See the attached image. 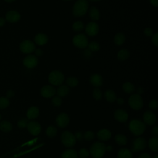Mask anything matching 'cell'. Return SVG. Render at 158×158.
Wrapping results in <instances>:
<instances>
[{"mask_svg":"<svg viewBox=\"0 0 158 158\" xmlns=\"http://www.w3.org/2000/svg\"><path fill=\"white\" fill-rule=\"evenodd\" d=\"M117 57L118 60L121 61H124L129 58L130 52L126 49H122L118 52Z\"/></svg>","mask_w":158,"mask_h":158,"instance_id":"4316f807","label":"cell"},{"mask_svg":"<svg viewBox=\"0 0 158 158\" xmlns=\"http://www.w3.org/2000/svg\"><path fill=\"white\" fill-rule=\"evenodd\" d=\"M115 142L121 146L125 145L127 143V139L125 136L122 134H118L115 136Z\"/></svg>","mask_w":158,"mask_h":158,"instance_id":"1f68e13d","label":"cell"},{"mask_svg":"<svg viewBox=\"0 0 158 158\" xmlns=\"http://www.w3.org/2000/svg\"><path fill=\"white\" fill-rule=\"evenodd\" d=\"M149 147L153 152L158 151V138L157 136H153L149 140Z\"/></svg>","mask_w":158,"mask_h":158,"instance_id":"d4e9b609","label":"cell"},{"mask_svg":"<svg viewBox=\"0 0 158 158\" xmlns=\"http://www.w3.org/2000/svg\"><path fill=\"white\" fill-rule=\"evenodd\" d=\"M39 109L36 106H32L28 108L27 111V117L28 119L32 120L37 118L39 115Z\"/></svg>","mask_w":158,"mask_h":158,"instance_id":"44dd1931","label":"cell"},{"mask_svg":"<svg viewBox=\"0 0 158 158\" xmlns=\"http://www.w3.org/2000/svg\"><path fill=\"white\" fill-rule=\"evenodd\" d=\"M111 137V133L107 129L100 130L97 133V138L101 141H107Z\"/></svg>","mask_w":158,"mask_h":158,"instance_id":"d6986e66","label":"cell"},{"mask_svg":"<svg viewBox=\"0 0 158 158\" xmlns=\"http://www.w3.org/2000/svg\"><path fill=\"white\" fill-rule=\"evenodd\" d=\"M51 101L52 105L56 107H59L62 104V99L58 96H54Z\"/></svg>","mask_w":158,"mask_h":158,"instance_id":"f35d334b","label":"cell"},{"mask_svg":"<svg viewBox=\"0 0 158 158\" xmlns=\"http://www.w3.org/2000/svg\"><path fill=\"white\" fill-rule=\"evenodd\" d=\"M1 119V114H0V120Z\"/></svg>","mask_w":158,"mask_h":158,"instance_id":"680465c9","label":"cell"},{"mask_svg":"<svg viewBox=\"0 0 158 158\" xmlns=\"http://www.w3.org/2000/svg\"><path fill=\"white\" fill-rule=\"evenodd\" d=\"M85 32L89 36H96L99 32V26L94 22H89L85 27Z\"/></svg>","mask_w":158,"mask_h":158,"instance_id":"5bb4252c","label":"cell"},{"mask_svg":"<svg viewBox=\"0 0 158 158\" xmlns=\"http://www.w3.org/2000/svg\"><path fill=\"white\" fill-rule=\"evenodd\" d=\"M116 100H117V103H118V104L122 105V104H123L124 103V99H123V98H118Z\"/></svg>","mask_w":158,"mask_h":158,"instance_id":"db71d44e","label":"cell"},{"mask_svg":"<svg viewBox=\"0 0 158 158\" xmlns=\"http://www.w3.org/2000/svg\"><path fill=\"white\" fill-rule=\"evenodd\" d=\"M14 94H15L14 91L10 89V90L7 91V93H6V98H7L8 99L10 98H12L14 96Z\"/></svg>","mask_w":158,"mask_h":158,"instance_id":"7dc6e473","label":"cell"},{"mask_svg":"<svg viewBox=\"0 0 158 158\" xmlns=\"http://www.w3.org/2000/svg\"><path fill=\"white\" fill-rule=\"evenodd\" d=\"M27 129L30 133L33 136L38 135L41 131V127L40 124L35 121H30L27 124Z\"/></svg>","mask_w":158,"mask_h":158,"instance_id":"8fae6325","label":"cell"},{"mask_svg":"<svg viewBox=\"0 0 158 158\" xmlns=\"http://www.w3.org/2000/svg\"><path fill=\"white\" fill-rule=\"evenodd\" d=\"M6 2H9V3H10V2H12L14 1H15V0H4Z\"/></svg>","mask_w":158,"mask_h":158,"instance_id":"11a10c76","label":"cell"},{"mask_svg":"<svg viewBox=\"0 0 158 158\" xmlns=\"http://www.w3.org/2000/svg\"><path fill=\"white\" fill-rule=\"evenodd\" d=\"M146 141L144 138L139 137L136 138L133 142L132 151L134 152L144 150L146 147Z\"/></svg>","mask_w":158,"mask_h":158,"instance_id":"9c48e42d","label":"cell"},{"mask_svg":"<svg viewBox=\"0 0 158 158\" xmlns=\"http://www.w3.org/2000/svg\"><path fill=\"white\" fill-rule=\"evenodd\" d=\"M114 117L120 122H125L127 120L128 115L125 110L123 109H117L114 112Z\"/></svg>","mask_w":158,"mask_h":158,"instance_id":"ac0fdd59","label":"cell"},{"mask_svg":"<svg viewBox=\"0 0 158 158\" xmlns=\"http://www.w3.org/2000/svg\"><path fill=\"white\" fill-rule=\"evenodd\" d=\"M88 7L89 3L87 0H77L73 6V15L75 17L83 16L87 12Z\"/></svg>","mask_w":158,"mask_h":158,"instance_id":"6da1fadb","label":"cell"},{"mask_svg":"<svg viewBox=\"0 0 158 158\" xmlns=\"http://www.w3.org/2000/svg\"><path fill=\"white\" fill-rule=\"evenodd\" d=\"M130 106L134 110H139L143 106V102L141 96L138 94L131 95L128 99Z\"/></svg>","mask_w":158,"mask_h":158,"instance_id":"52a82bcc","label":"cell"},{"mask_svg":"<svg viewBox=\"0 0 158 158\" xmlns=\"http://www.w3.org/2000/svg\"><path fill=\"white\" fill-rule=\"evenodd\" d=\"M35 55L36 56H41L42 55H43V51L41 49H40V48H38V49H35Z\"/></svg>","mask_w":158,"mask_h":158,"instance_id":"681fc988","label":"cell"},{"mask_svg":"<svg viewBox=\"0 0 158 158\" xmlns=\"http://www.w3.org/2000/svg\"><path fill=\"white\" fill-rule=\"evenodd\" d=\"M6 22V20L5 18L0 17V27H3L5 25Z\"/></svg>","mask_w":158,"mask_h":158,"instance_id":"816d5d0a","label":"cell"},{"mask_svg":"<svg viewBox=\"0 0 158 158\" xmlns=\"http://www.w3.org/2000/svg\"><path fill=\"white\" fill-rule=\"evenodd\" d=\"M152 134L154 136H157V135H158V127L157 126H155L153 127V128L152 130Z\"/></svg>","mask_w":158,"mask_h":158,"instance_id":"c3c4849f","label":"cell"},{"mask_svg":"<svg viewBox=\"0 0 158 158\" xmlns=\"http://www.w3.org/2000/svg\"><path fill=\"white\" fill-rule=\"evenodd\" d=\"M117 158H132V153L127 148H122L117 153Z\"/></svg>","mask_w":158,"mask_h":158,"instance_id":"cb8c5ba5","label":"cell"},{"mask_svg":"<svg viewBox=\"0 0 158 158\" xmlns=\"http://www.w3.org/2000/svg\"><path fill=\"white\" fill-rule=\"evenodd\" d=\"M28 123V122L27 119L22 118V119H20V120H19V122H17V126L19 128H20L21 129L25 128V127H27Z\"/></svg>","mask_w":158,"mask_h":158,"instance_id":"60d3db41","label":"cell"},{"mask_svg":"<svg viewBox=\"0 0 158 158\" xmlns=\"http://www.w3.org/2000/svg\"><path fill=\"white\" fill-rule=\"evenodd\" d=\"M79 156L80 158H86L89 156V152L85 148H81L79 151Z\"/></svg>","mask_w":158,"mask_h":158,"instance_id":"b9f144b4","label":"cell"},{"mask_svg":"<svg viewBox=\"0 0 158 158\" xmlns=\"http://www.w3.org/2000/svg\"><path fill=\"white\" fill-rule=\"evenodd\" d=\"M104 97L107 101L109 102H113L117 99V96L115 92L111 89H107L105 91Z\"/></svg>","mask_w":158,"mask_h":158,"instance_id":"603a6c76","label":"cell"},{"mask_svg":"<svg viewBox=\"0 0 158 158\" xmlns=\"http://www.w3.org/2000/svg\"><path fill=\"white\" fill-rule=\"evenodd\" d=\"M151 37H152L151 40H152V44L155 46H158V33H156L153 34Z\"/></svg>","mask_w":158,"mask_h":158,"instance_id":"ee69618b","label":"cell"},{"mask_svg":"<svg viewBox=\"0 0 158 158\" xmlns=\"http://www.w3.org/2000/svg\"><path fill=\"white\" fill-rule=\"evenodd\" d=\"M149 107L151 109L156 110L158 107V102L157 100L152 99L149 103Z\"/></svg>","mask_w":158,"mask_h":158,"instance_id":"7bdbcfd3","label":"cell"},{"mask_svg":"<svg viewBox=\"0 0 158 158\" xmlns=\"http://www.w3.org/2000/svg\"><path fill=\"white\" fill-rule=\"evenodd\" d=\"M12 129L11 123L7 120L2 121L0 123V130L4 132H9Z\"/></svg>","mask_w":158,"mask_h":158,"instance_id":"f1b7e54d","label":"cell"},{"mask_svg":"<svg viewBox=\"0 0 158 158\" xmlns=\"http://www.w3.org/2000/svg\"><path fill=\"white\" fill-rule=\"evenodd\" d=\"M35 43L30 40H24L20 44V50L22 52L26 54H30L35 51Z\"/></svg>","mask_w":158,"mask_h":158,"instance_id":"ba28073f","label":"cell"},{"mask_svg":"<svg viewBox=\"0 0 158 158\" xmlns=\"http://www.w3.org/2000/svg\"><path fill=\"white\" fill-rule=\"evenodd\" d=\"M156 115L155 114L150 110H148L144 112L143 115L144 123L148 125H152L156 122Z\"/></svg>","mask_w":158,"mask_h":158,"instance_id":"2e32d148","label":"cell"},{"mask_svg":"<svg viewBox=\"0 0 158 158\" xmlns=\"http://www.w3.org/2000/svg\"><path fill=\"white\" fill-rule=\"evenodd\" d=\"M57 130L54 126L48 127L46 130V134L49 138H52L55 136L57 134Z\"/></svg>","mask_w":158,"mask_h":158,"instance_id":"e575fe53","label":"cell"},{"mask_svg":"<svg viewBox=\"0 0 158 158\" xmlns=\"http://www.w3.org/2000/svg\"><path fill=\"white\" fill-rule=\"evenodd\" d=\"M9 105V100L6 97L0 98V109H4Z\"/></svg>","mask_w":158,"mask_h":158,"instance_id":"8d00e7d4","label":"cell"},{"mask_svg":"<svg viewBox=\"0 0 158 158\" xmlns=\"http://www.w3.org/2000/svg\"><path fill=\"white\" fill-rule=\"evenodd\" d=\"M63 1H71V0H63Z\"/></svg>","mask_w":158,"mask_h":158,"instance_id":"91938a15","label":"cell"},{"mask_svg":"<svg viewBox=\"0 0 158 158\" xmlns=\"http://www.w3.org/2000/svg\"><path fill=\"white\" fill-rule=\"evenodd\" d=\"M21 15L20 13L15 10H11L8 11L5 16V19L6 21L10 23H15L20 20Z\"/></svg>","mask_w":158,"mask_h":158,"instance_id":"4fadbf2b","label":"cell"},{"mask_svg":"<svg viewBox=\"0 0 158 158\" xmlns=\"http://www.w3.org/2000/svg\"><path fill=\"white\" fill-rule=\"evenodd\" d=\"M60 139L62 144L68 148L73 147L76 143V139L74 135L68 131H65L62 133Z\"/></svg>","mask_w":158,"mask_h":158,"instance_id":"5b68a950","label":"cell"},{"mask_svg":"<svg viewBox=\"0 0 158 158\" xmlns=\"http://www.w3.org/2000/svg\"><path fill=\"white\" fill-rule=\"evenodd\" d=\"M84 24L81 21H76L72 25V30L75 32L81 31L84 29Z\"/></svg>","mask_w":158,"mask_h":158,"instance_id":"836d02e7","label":"cell"},{"mask_svg":"<svg viewBox=\"0 0 158 158\" xmlns=\"http://www.w3.org/2000/svg\"><path fill=\"white\" fill-rule=\"evenodd\" d=\"M129 129L135 136L142 135L146 129L145 123L139 120H132L129 123Z\"/></svg>","mask_w":158,"mask_h":158,"instance_id":"7a4b0ae2","label":"cell"},{"mask_svg":"<svg viewBox=\"0 0 158 158\" xmlns=\"http://www.w3.org/2000/svg\"><path fill=\"white\" fill-rule=\"evenodd\" d=\"M125 41V36L122 33H117L114 38V43L117 46H120L124 43Z\"/></svg>","mask_w":158,"mask_h":158,"instance_id":"f546056e","label":"cell"},{"mask_svg":"<svg viewBox=\"0 0 158 158\" xmlns=\"http://www.w3.org/2000/svg\"><path fill=\"white\" fill-rule=\"evenodd\" d=\"M91 1H101V0H89Z\"/></svg>","mask_w":158,"mask_h":158,"instance_id":"9f6ffc18","label":"cell"},{"mask_svg":"<svg viewBox=\"0 0 158 158\" xmlns=\"http://www.w3.org/2000/svg\"><path fill=\"white\" fill-rule=\"evenodd\" d=\"M69 88L67 85H60L56 90V93L59 97L66 96L69 93Z\"/></svg>","mask_w":158,"mask_h":158,"instance_id":"7402d4cb","label":"cell"},{"mask_svg":"<svg viewBox=\"0 0 158 158\" xmlns=\"http://www.w3.org/2000/svg\"><path fill=\"white\" fill-rule=\"evenodd\" d=\"M38 63V59L35 55L29 54L26 56L23 60V65L28 69L35 68Z\"/></svg>","mask_w":158,"mask_h":158,"instance_id":"30bf717a","label":"cell"},{"mask_svg":"<svg viewBox=\"0 0 158 158\" xmlns=\"http://www.w3.org/2000/svg\"><path fill=\"white\" fill-rule=\"evenodd\" d=\"M138 158H151V156L148 153L144 152V153L141 154Z\"/></svg>","mask_w":158,"mask_h":158,"instance_id":"f907efd6","label":"cell"},{"mask_svg":"<svg viewBox=\"0 0 158 158\" xmlns=\"http://www.w3.org/2000/svg\"><path fill=\"white\" fill-rule=\"evenodd\" d=\"M69 122V117L65 113H61L59 114L56 118V123L60 128L65 127Z\"/></svg>","mask_w":158,"mask_h":158,"instance_id":"9a60e30c","label":"cell"},{"mask_svg":"<svg viewBox=\"0 0 158 158\" xmlns=\"http://www.w3.org/2000/svg\"><path fill=\"white\" fill-rule=\"evenodd\" d=\"M144 33L146 36L151 37L153 35V31L151 28H146L144 30Z\"/></svg>","mask_w":158,"mask_h":158,"instance_id":"f6af8a7d","label":"cell"},{"mask_svg":"<svg viewBox=\"0 0 158 158\" xmlns=\"http://www.w3.org/2000/svg\"><path fill=\"white\" fill-rule=\"evenodd\" d=\"M90 83L96 88H99L103 84V80L102 77L101 75L98 73H94L89 78Z\"/></svg>","mask_w":158,"mask_h":158,"instance_id":"e0dca14e","label":"cell"},{"mask_svg":"<svg viewBox=\"0 0 158 158\" xmlns=\"http://www.w3.org/2000/svg\"><path fill=\"white\" fill-rule=\"evenodd\" d=\"M102 94L99 88H95L93 91V97L96 100H100L102 98Z\"/></svg>","mask_w":158,"mask_h":158,"instance_id":"74e56055","label":"cell"},{"mask_svg":"<svg viewBox=\"0 0 158 158\" xmlns=\"http://www.w3.org/2000/svg\"><path fill=\"white\" fill-rule=\"evenodd\" d=\"M122 89L127 93H131L135 91V86L131 83L127 81L123 84Z\"/></svg>","mask_w":158,"mask_h":158,"instance_id":"4dcf8cb0","label":"cell"},{"mask_svg":"<svg viewBox=\"0 0 158 158\" xmlns=\"http://www.w3.org/2000/svg\"><path fill=\"white\" fill-rule=\"evenodd\" d=\"M48 81L52 85L60 86L64 81V75L59 70H53L49 74Z\"/></svg>","mask_w":158,"mask_h":158,"instance_id":"277c9868","label":"cell"},{"mask_svg":"<svg viewBox=\"0 0 158 158\" xmlns=\"http://www.w3.org/2000/svg\"><path fill=\"white\" fill-rule=\"evenodd\" d=\"M87 47L91 51H93V52L98 51L100 49V45L96 41H91L89 43H88Z\"/></svg>","mask_w":158,"mask_h":158,"instance_id":"d590c367","label":"cell"},{"mask_svg":"<svg viewBox=\"0 0 158 158\" xmlns=\"http://www.w3.org/2000/svg\"><path fill=\"white\" fill-rule=\"evenodd\" d=\"M62 158H77V152L72 149H67L61 155Z\"/></svg>","mask_w":158,"mask_h":158,"instance_id":"83f0119b","label":"cell"},{"mask_svg":"<svg viewBox=\"0 0 158 158\" xmlns=\"http://www.w3.org/2000/svg\"><path fill=\"white\" fill-rule=\"evenodd\" d=\"M56 93V90L51 85H45L43 86L40 90L41 96L45 98H52Z\"/></svg>","mask_w":158,"mask_h":158,"instance_id":"7c38bea8","label":"cell"},{"mask_svg":"<svg viewBox=\"0 0 158 158\" xmlns=\"http://www.w3.org/2000/svg\"><path fill=\"white\" fill-rule=\"evenodd\" d=\"M89 15L90 18L94 21L98 20L100 18V13L99 10L96 7H94V6L90 8Z\"/></svg>","mask_w":158,"mask_h":158,"instance_id":"484cf974","label":"cell"},{"mask_svg":"<svg viewBox=\"0 0 158 158\" xmlns=\"http://www.w3.org/2000/svg\"><path fill=\"white\" fill-rule=\"evenodd\" d=\"M150 2L153 6L156 7L158 6V0H150Z\"/></svg>","mask_w":158,"mask_h":158,"instance_id":"f5cc1de1","label":"cell"},{"mask_svg":"<svg viewBox=\"0 0 158 158\" xmlns=\"http://www.w3.org/2000/svg\"><path fill=\"white\" fill-rule=\"evenodd\" d=\"M65 82L67 86H70L72 88L77 86L78 84V80L75 77H70L67 78Z\"/></svg>","mask_w":158,"mask_h":158,"instance_id":"d6a6232c","label":"cell"},{"mask_svg":"<svg viewBox=\"0 0 158 158\" xmlns=\"http://www.w3.org/2000/svg\"><path fill=\"white\" fill-rule=\"evenodd\" d=\"M154 158H158V156L157 155H156V156H154Z\"/></svg>","mask_w":158,"mask_h":158,"instance_id":"6f0895ef","label":"cell"},{"mask_svg":"<svg viewBox=\"0 0 158 158\" xmlns=\"http://www.w3.org/2000/svg\"><path fill=\"white\" fill-rule=\"evenodd\" d=\"M76 139L78 141H82L83 139V134L80 131H77L74 135Z\"/></svg>","mask_w":158,"mask_h":158,"instance_id":"bcb514c9","label":"cell"},{"mask_svg":"<svg viewBox=\"0 0 158 158\" xmlns=\"http://www.w3.org/2000/svg\"><path fill=\"white\" fill-rule=\"evenodd\" d=\"M94 138V133L91 131H87L83 134V139L86 141H91Z\"/></svg>","mask_w":158,"mask_h":158,"instance_id":"ab89813d","label":"cell"},{"mask_svg":"<svg viewBox=\"0 0 158 158\" xmlns=\"http://www.w3.org/2000/svg\"><path fill=\"white\" fill-rule=\"evenodd\" d=\"M106 147L101 142H96L92 144L89 152L93 158H101L105 153Z\"/></svg>","mask_w":158,"mask_h":158,"instance_id":"3957f363","label":"cell"},{"mask_svg":"<svg viewBox=\"0 0 158 158\" xmlns=\"http://www.w3.org/2000/svg\"><path fill=\"white\" fill-rule=\"evenodd\" d=\"M34 41L36 44L39 46H42L46 44V43L48 41V38L47 35H45L44 33H38L35 36Z\"/></svg>","mask_w":158,"mask_h":158,"instance_id":"ffe728a7","label":"cell"},{"mask_svg":"<svg viewBox=\"0 0 158 158\" xmlns=\"http://www.w3.org/2000/svg\"><path fill=\"white\" fill-rule=\"evenodd\" d=\"M72 43L75 46L78 48H85L88 44V40L86 36L83 33H79L73 36Z\"/></svg>","mask_w":158,"mask_h":158,"instance_id":"8992f818","label":"cell"}]
</instances>
